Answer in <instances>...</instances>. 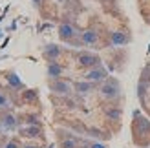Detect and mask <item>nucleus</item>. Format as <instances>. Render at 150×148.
I'll use <instances>...</instances> for the list:
<instances>
[{
    "label": "nucleus",
    "instance_id": "nucleus-19",
    "mask_svg": "<svg viewBox=\"0 0 150 148\" xmlns=\"http://www.w3.org/2000/svg\"><path fill=\"white\" fill-rule=\"evenodd\" d=\"M90 148H106V144H103V143H92Z\"/></svg>",
    "mask_w": 150,
    "mask_h": 148
},
{
    "label": "nucleus",
    "instance_id": "nucleus-3",
    "mask_svg": "<svg viewBox=\"0 0 150 148\" xmlns=\"http://www.w3.org/2000/svg\"><path fill=\"white\" fill-rule=\"evenodd\" d=\"M132 42V35L125 29H117V31L110 33V44L112 46H126Z\"/></svg>",
    "mask_w": 150,
    "mask_h": 148
},
{
    "label": "nucleus",
    "instance_id": "nucleus-4",
    "mask_svg": "<svg viewBox=\"0 0 150 148\" xmlns=\"http://www.w3.org/2000/svg\"><path fill=\"white\" fill-rule=\"evenodd\" d=\"M50 90L53 93H59V95H68L71 93V84L66 82L62 79H50Z\"/></svg>",
    "mask_w": 150,
    "mask_h": 148
},
{
    "label": "nucleus",
    "instance_id": "nucleus-18",
    "mask_svg": "<svg viewBox=\"0 0 150 148\" xmlns=\"http://www.w3.org/2000/svg\"><path fill=\"white\" fill-rule=\"evenodd\" d=\"M6 148H20V146H18V143H17V141H9V143L6 144Z\"/></svg>",
    "mask_w": 150,
    "mask_h": 148
},
{
    "label": "nucleus",
    "instance_id": "nucleus-10",
    "mask_svg": "<svg viewBox=\"0 0 150 148\" xmlns=\"http://www.w3.org/2000/svg\"><path fill=\"white\" fill-rule=\"evenodd\" d=\"M61 148H79V143L70 132H64V135L61 137Z\"/></svg>",
    "mask_w": 150,
    "mask_h": 148
},
{
    "label": "nucleus",
    "instance_id": "nucleus-9",
    "mask_svg": "<svg viewBox=\"0 0 150 148\" xmlns=\"http://www.w3.org/2000/svg\"><path fill=\"white\" fill-rule=\"evenodd\" d=\"M46 71H48V77L50 79H59L62 75V71H64V68L61 64H59L57 61H51V62H48V68H46Z\"/></svg>",
    "mask_w": 150,
    "mask_h": 148
},
{
    "label": "nucleus",
    "instance_id": "nucleus-8",
    "mask_svg": "<svg viewBox=\"0 0 150 148\" xmlns=\"http://www.w3.org/2000/svg\"><path fill=\"white\" fill-rule=\"evenodd\" d=\"M42 53H44V57H46L48 61L51 62V61H57V58L61 57V53H62V49L59 48L57 44H48V46L44 48V51H42Z\"/></svg>",
    "mask_w": 150,
    "mask_h": 148
},
{
    "label": "nucleus",
    "instance_id": "nucleus-5",
    "mask_svg": "<svg viewBox=\"0 0 150 148\" xmlns=\"http://www.w3.org/2000/svg\"><path fill=\"white\" fill-rule=\"evenodd\" d=\"M77 29L73 27V24L70 22H62L61 26H59V37H61V40L64 42H73V39L77 37Z\"/></svg>",
    "mask_w": 150,
    "mask_h": 148
},
{
    "label": "nucleus",
    "instance_id": "nucleus-20",
    "mask_svg": "<svg viewBox=\"0 0 150 148\" xmlns=\"http://www.w3.org/2000/svg\"><path fill=\"white\" fill-rule=\"evenodd\" d=\"M24 148H40V146H31V144H29V146H24Z\"/></svg>",
    "mask_w": 150,
    "mask_h": 148
},
{
    "label": "nucleus",
    "instance_id": "nucleus-21",
    "mask_svg": "<svg viewBox=\"0 0 150 148\" xmlns=\"http://www.w3.org/2000/svg\"><path fill=\"white\" fill-rule=\"evenodd\" d=\"M33 2H35V4H42V0H33Z\"/></svg>",
    "mask_w": 150,
    "mask_h": 148
},
{
    "label": "nucleus",
    "instance_id": "nucleus-2",
    "mask_svg": "<svg viewBox=\"0 0 150 148\" xmlns=\"http://www.w3.org/2000/svg\"><path fill=\"white\" fill-rule=\"evenodd\" d=\"M77 62H79L81 68L92 70V68H95V66H101V58H99V55L92 53V51H81V53L77 55Z\"/></svg>",
    "mask_w": 150,
    "mask_h": 148
},
{
    "label": "nucleus",
    "instance_id": "nucleus-17",
    "mask_svg": "<svg viewBox=\"0 0 150 148\" xmlns=\"http://www.w3.org/2000/svg\"><path fill=\"white\" fill-rule=\"evenodd\" d=\"M9 106V99L6 97V93L0 92V108H7Z\"/></svg>",
    "mask_w": 150,
    "mask_h": 148
},
{
    "label": "nucleus",
    "instance_id": "nucleus-6",
    "mask_svg": "<svg viewBox=\"0 0 150 148\" xmlns=\"http://www.w3.org/2000/svg\"><path fill=\"white\" fill-rule=\"evenodd\" d=\"M86 80H90V82H104L106 80V77H108V73H106V70L103 68V66H95V68H92V70H88L86 71Z\"/></svg>",
    "mask_w": 150,
    "mask_h": 148
},
{
    "label": "nucleus",
    "instance_id": "nucleus-12",
    "mask_svg": "<svg viewBox=\"0 0 150 148\" xmlns=\"http://www.w3.org/2000/svg\"><path fill=\"white\" fill-rule=\"evenodd\" d=\"M2 126L6 130H15L17 128V117H15L13 113H6L4 119H2Z\"/></svg>",
    "mask_w": 150,
    "mask_h": 148
},
{
    "label": "nucleus",
    "instance_id": "nucleus-7",
    "mask_svg": "<svg viewBox=\"0 0 150 148\" xmlns=\"http://www.w3.org/2000/svg\"><path fill=\"white\" fill-rule=\"evenodd\" d=\"M97 40H99V33H97V29H93V27L84 29V31L81 33V42L86 44V46H95Z\"/></svg>",
    "mask_w": 150,
    "mask_h": 148
},
{
    "label": "nucleus",
    "instance_id": "nucleus-14",
    "mask_svg": "<svg viewBox=\"0 0 150 148\" xmlns=\"http://www.w3.org/2000/svg\"><path fill=\"white\" fill-rule=\"evenodd\" d=\"M106 115L110 117V119H114V121H119V119H121V115H123V112H121V108H108L106 110Z\"/></svg>",
    "mask_w": 150,
    "mask_h": 148
},
{
    "label": "nucleus",
    "instance_id": "nucleus-1",
    "mask_svg": "<svg viewBox=\"0 0 150 148\" xmlns=\"http://www.w3.org/2000/svg\"><path fill=\"white\" fill-rule=\"evenodd\" d=\"M99 92L104 99L108 101H117L119 97H121V84H119L117 79H106L104 82L101 84Z\"/></svg>",
    "mask_w": 150,
    "mask_h": 148
},
{
    "label": "nucleus",
    "instance_id": "nucleus-15",
    "mask_svg": "<svg viewBox=\"0 0 150 148\" xmlns=\"http://www.w3.org/2000/svg\"><path fill=\"white\" fill-rule=\"evenodd\" d=\"M7 82H9L11 86L15 88H22V82H20V79L15 75V73H7Z\"/></svg>",
    "mask_w": 150,
    "mask_h": 148
},
{
    "label": "nucleus",
    "instance_id": "nucleus-16",
    "mask_svg": "<svg viewBox=\"0 0 150 148\" xmlns=\"http://www.w3.org/2000/svg\"><path fill=\"white\" fill-rule=\"evenodd\" d=\"M90 134H92V137H95V139H104V137H110V135H104L101 130H97V128H92L90 130Z\"/></svg>",
    "mask_w": 150,
    "mask_h": 148
},
{
    "label": "nucleus",
    "instance_id": "nucleus-11",
    "mask_svg": "<svg viewBox=\"0 0 150 148\" xmlns=\"http://www.w3.org/2000/svg\"><path fill=\"white\" fill-rule=\"evenodd\" d=\"M20 134H22V135H26V137H40V135H42V130L39 128V124H31V126L22 128V130H20Z\"/></svg>",
    "mask_w": 150,
    "mask_h": 148
},
{
    "label": "nucleus",
    "instance_id": "nucleus-13",
    "mask_svg": "<svg viewBox=\"0 0 150 148\" xmlns=\"http://www.w3.org/2000/svg\"><path fill=\"white\" fill-rule=\"evenodd\" d=\"M92 90H93V82H90V80H86V82H75V92H77V93L86 95Z\"/></svg>",
    "mask_w": 150,
    "mask_h": 148
}]
</instances>
